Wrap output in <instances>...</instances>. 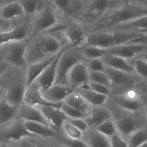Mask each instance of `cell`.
<instances>
[{"label": "cell", "instance_id": "ab89813d", "mask_svg": "<svg viewBox=\"0 0 147 147\" xmlns=\"http://www.w3.org/2000/svg\"><path fill=\"white\" fill-rule=\"evenodd\" d=\"M89 81L103 85L110 88V83L105 72L89 70Z\"/></svg>", "mask_w": 147, "mask_h": 147}, {"label": "cell", "instance_id": "2e32d148", "mask_svg": "<svg viewBox=\"0 0 147 147\" xmlns=\"http://www.w3.org/2000/svg\"><path fill=\"white\" fill-rule=\"evenodd\" d=\"M147 45L125 44L105 49V54H110L130 60L147 54Z\"/></svg>", "mask_w": 147, "mask_h": 147}, {"label": "cell", "instance_id": "bcb514c9", "mask_svg": "<svg viewBox=\"0 0 147 147\" xmlns=\"http://www.w3.org/2000/svg\"><path fill=\"white\" fill-rule=\"evenodd\" d=\"M74 127L79 129L81 132H84L89 127L84 119L82 118H70L67 121Z\"/></svg>", "mask_w": 147, "mask_h": 147}, {"label": "cell", "instance_id": "7dc6e473", "mask_svg": "<svg viewBox=\"0 0 147 147\" xmlns=\"http://www.w3.org/2000/svg\"><path fill=\"white\" fill-rule=\"evenodd\" d=\"M32 137H25L18 142L16 144L18 147H36Z\"/></svg>", "mask_w": 147, "mask_h": 147}, {"label": "cell", "instance_id": "9a60e30c", "mask_svg": "<svg viewBox=\"0 0 147 147\" xmlns=\"http://www.w3.org/2000/svg\"><path fill=\"white\" fill-rule=\"evenodd\" d=\"M49 124L50 128L58 135L61 134L65 123L70 119L59 107L52 105L37 106Z\"/></svg>", "mask_w": 147, "mask_h": 147}, {"label": "cell", "instance_id": "f1b7e54d", "mask_svg": "<svg viewBox=\"0 0 147 147\" xmlns=\"http://www.w3.org/2000/svg\"><path fill=\"white\" fill-rule=\"evenodd\" d=\"M60 52L57 55L52 56L44 61L27 65L26 67L27 86L41 74L46 68L56 59Z\"/></svg>", "mask_w": 147, "mask_h": 147}, {"label": "cell", "instance_id": "5bb4252c", "mask_svg": "<svg viewBox=\"0 0 147 147\" xmlns=\"http://www.w3.org/2000/svg\"><path fill=\"white\" fill-rule=\"evenodd\" d=\"M61 18L79 20L84 12L88 0H49Z\"/></svg>", "mask_w": 147, "mask_h": 147}, {"label": "cell", "instance_id": "cb8c5ba5", "mask_svg": "<svg viewBox=\"0 0 147 147\" xmlns=\"http://www.w3.org/2000/svg\"><path fill=\"white\" fill-rule=\"evenodd\" d=\"M61 51L56 59L34 80L39 86L42 94L54 84L56 77L57 63Z\"/></svg>", "mask_w": 147, "mask_h": 147}, {"label": "cell", "instance_id": "d590c367", "mask_svg": "<svg viewBox=\"0 0 147 147\" xmlns=\"http://www.w3.org/2000/svg\"><path fill=\"white\" fill-rule=\"evenodd\" d=\"M127 142L128 147H139L147 142V127L135 132L129 137Z\"/></svg>", "mask_w": 147, "mask_h": 147}, {"label": "cell", "instance_id": "ffe728a7", "mask_svg": "<svg viewBox=\"0 0 147 147\" xmlns=\"http://www.w3.org/2000/svg\"><path fill=\"white\" fill-rule=\"evenodd\" d=\"M75 90L68 84H54L42 94L44 99L50 103L59 105Z\"/></svg>", "mask_w": 147, "mask_h": 147}, {"label": "cell", "instance_id": "db71d44e", "mask_svg": "<svg viewBox=\"0 0 147 147\" xmlns=\"http://www.w3.org/2000/svg\"><path fill=\"white\" fill-rule=\"evenodd\" d=\"M6 1H9V0H6Z\"/></svg>", "mask_w": 147, "mask_h": 147}, {"label": "cell", "instance_id": "e575fe53", "mask_svg": "<svg viewBox=\"0 0 147 147\" xmlns=\"http://www.w3.org/2000/svg\"><path fill=\"white\" fill-rule=\"evenodd\" d=\"M129 60L133 65L136 75L143 81L147 82V54Z\"/></svg>", "mask_w": 147, "mask_h": 147}, {"label": "cell", "instance_id": "d6a6232c", "mask_svg": "<svg viewBox=\"0 0 147 147\" xmlns=\"http://www.w3.org/2000/svg\"><path fill=\"white\" fill-rule=\"evenodd\" d=\"M18 107L11 105L6 100L1 99L0 101V125L15 118Z\"/></svg>", "mask_w": 147, "mask_h": 147}, {"label": "cell", "instance_id": "7bdbcfd3", "mask_svg": "<svg viewBox=\"0 0 147 147\" xmlns=\"http://www.w3.org/2000/svg\"><path fill=\"white\" fill-rule=\"evenodd\" d=\"M60 140L67 147H88L81 140H74L66 137L63 134L59 135Z\"/></svg>", "mask_w": 147, "mask_h": 147}, {"label": "cell", "instance_id": "5b68a950", "mask_svg": "<svg viewBox=\"0 0 147 147\" xmlns=\"http://www.w3.org/2000/svg\"><path fill=\"white\" fill-rule=\"evenodd\" d=\"M145 34H147L114 30L92 32L89 33L85 45L108 49L127 44L135 38Z\"/></svg>", "mask_w": 147, "mask_h": 147}, {"label": "cell", "instance_id": "9f6ffc18", "mask_svg": "<svg viewBox=\"0 0 147 147\" xmlns=\"http://www.w3.org/2000/svg\"><path fill=\"white\" fill-rule=\"evenodd\" d=\"M1 98H0V101H1Z\"/></svg>", "mask_w": 147, "mask_h": 147}, {"label": "cell", "instance_id": "44dd1931", "mask_svg": "<svg viewBox=\"0 0 147 147\" xmlns=\"http://www.w3.org/2000/svg\"><path fill=\"white\" fill-rule=\"evenodd\" d=\"M0 17L13 22L26 19L22 6L16 0L9 1L5 3L0 10Z\"/></svg>", "mask_w": 147, "mask_h": 147}, {"label": "cell", "instance_id": "8d00e7d4", "mask_svg": "<svg viewBox=\"0 0 147 147\" xmlns=\"http://www.w3.org/2000/svg\"><path fill=\"white\" fill-rule=\"evenodd\" d=\"M81 48L83 55L86 60L102 58L105 54V49L95 46L85 45Z\"/></svg>", "mask_w": 147, "mask_h": 147}, {"label": "cell", "instance_id": "6da1fadb", "mask_svg": "<svg viewBox=\"0 0 147 147\" xmlns=\"http://www.w3.org/2000/svg\"><path fill=\"white\" fill-rule=\"evenodd\" d=\"M27 87L26 68L9 65L0 75V98L19 107Z\"/></svg>", "mask_w": 147, "mask_h": 147}, {"label": "cell", "instance_id": "484cf974", "mask_svg": "<svg viewBox=\"0 0 147 147\" xmlns=\"http://www.w3.org/2000/svg\"><path fill=\"white\" fill-rule=\"evenodd\" d=\"M101 59L107 66L127 73L135 74L133 65L127 59L108 54H104Z\"/></svg>", "mask_w": 147, "mask_h": 147}, {"label": "cell", "instance_id": "e0dca14e", "mask_svg": "<svg viewBox=\"0 0 147 147\" xmlns=\"http://www.w3.org/2000/svg\"><path fill=\"white\" fill-rule=\"evenodd\" d=\"M31 35L28 21L27 20L20 21L16 22L10 30L0 32V46L4 43L12 40H28Z\"/></svg>", "mask_w": 147, "mask_h": 147}, {"label": "cell", "instance_id": "836d02e7", "mask_svg": "<svg viewBox=\"0 0 147 147\" xmlns=\"http://www.w3.org/2000/svg\"><path fill=\"white\" fill-rule=\"evenodd\" d=\"M33 140L36 147H67L58 134L46 137L37 136Z\"/></svg>", "mask_w": 147, "mask_h": 147}, {"label": "cell", "instance_id": "ac0fdd59", "mask_svg": "<svg viewBox=\"0 0 147 147\" xmlns=\"http://www.w3.org/2000/svg\"><path fill=\"white\" fill-rule=\"evenodd\" d=\"M89 82V70L85 61L76 64L68 73L67 84L74 90L80 87H87Z\"/></svg>", "mask_w": 147, "mask_h": 147}, {"label": "cell", "instance_id": "f907efd6", "mask_svg": "<svg viewBox=\"0 0 147 147\" xmlns=\"http://www.w3.org/2000/svg\"><path fill=\"white\" fill-rule=\"evenodd\" d=\"M0 147H18L16 143L15 144H8V145H3L0 146Z\"/></svg>", "mask_w": 147, "mask_h": 147}, {"label": "cell", "instance_id": "681fc988", "mask_svg": "<svg viewBox=\"0 0 147 147\" xmlns=\"http://www.w3.org/2000/svg\"><path fill=\"white\" fill-rule=\"evenodd\" d=\"M8 66H9V65H8L6 63H3V62H0V75Z\"/></svg>", "mask_w": 147, "mask_h": 147}, {"label": "cell", "instance_id": "9c48e42d", "mask_svg": "<svg viewBox=\"0 0 147 147\" xmlns=\"http://www.w3.org/2000/svg\"><path fill=\"white\" fill-rule=\"evenodd\" d=\"M126 0H88L86 8L79 20L90 28L104 15L121 5Z\"/></svg>", "mask_w": 147, "mask_h": 147}, {"label": "cell", "instance_id": "83f0119b", "mask_svg": "<svg viewBox=\"0 0 147 147\" xmlns=\"http://www.w3.org/2000/svg\"><path fill=\"white\" fill-rule=\"evenodd\" d=\"M91 106L104 105L108 96L99 94L88 87H80L75 90Z\"/></svg>", "mask_w": 147, "mask_h": 147}, {"label": "cell", "instance_id": "30bf717a", "mask_svg": "<svg viewBox=\"0 0 147 147\" xmlns=\"http://www.w3.org/2000/svg\"><path fill=\"white\" fill-rule=\"evenodd\" d=\"M108 97L119 107L137 112L147 110V88H135L120 94L109 95Z\"/></svg>", "mask_w": 147, "mask_h": 147}, {"label": "cell", "instance_id": "277c9868", "mask_svg": "<svg viewBox=\"0 0 147 147\" xmlns=\"http://www.w3.org/2000/svg\"><path fill=\"white\" fill-rule=\"evenodd\" d=\"M62 46L53 35L39 34L32 35L27 42L25 58L27 65L44 61L58 54Z\"/></svg>", "mask_w": 147, "mask_h": 147}, {"label": "cell", "instance_id": "ba28073f", "mask_svg": "<svg viewBox=\"0 0 147 147\" xmlns=\"http://www.w3.org/2000/svg\"><path fill=\"white\" fill-rule=\"evenodd\" d=\"M86 60L83 55L81 47L69 46L63 48L57 63L54 84H67L68 73L72 67L77 63Z\"/></svg>", "mask_w": 147, "mask_h": 147}, {"label": "cell", "instance_id": "ee69618b", "mask_svg": "<svg viewBox=\"0 0 147 147\" xmlns=\"http://www.w3.org/2000/svg\"><path fill=\"white\" fill-rule=\"evenodd\" d=\"M87 86L88 88L99 94L108 96L110 94V88L103 85L89 81L87 84Z\"/></svg>", "mask_w": 147, "mask_h": 147}, {"label": "cell", "instance_id": "74e56055", "mask_svg": "<svg viewBox=\"0 0 147 147\" xmlns=\"http://www.w3.org/2000/svg\"><path fill=\"white\" fill-rule=\"evenodd\" d=\"M62 134L70 139L81 140L83 133L70 123L66 122L63 126Z\"/></svg>", "mask_w": 147, "mask_h": 147}, {"label": "cell", "instance_id": "60d3db41", "mask_svg": "<svg viewBox=\"0 0 147 147\" xmlns=\"http://www.w3.org/2000/svg\"><path fill=\"white\" fill-rule=\"evenodd\" d=\"M60 108L70 118L84 119L86 116L85 114L72 108L64 102L61 103Z\"/></svg>", "mask_w": 147, "mask_h": 147}, {"label": "cell", "instance_id": "3957f363", "mask_svg": "<svg viewBox=\"0 0 147 147\" xmlns=\"http://www.w3.org/2000/svg\"><path fill=\"white\" fill-rule=\"evenodd\" d=\"M144 16H147V7L126 0L98 20L90 28L89 33L110 30L125 22Z\"/></svg>", "mask_w": 147, "mask_h": 147}, {"label": "cell", "instance_id": "4316f807", "mask_svg": "<svg viewBox=\"0 0 147 147\" xmlns=\"http://www.w3.org/2000/svg\"><path fill=\"white\" fill-rule=\"evenodd\" d=\"M147 16H144L125 22L110 30L135 32L147 34Z\"/></svg>", "mask_w": 147, "mask_h": 147}, {"label": "cell", "instance_id": "b9f144b4", "mask_svg": "<svg viewBox=\"0 0 147 147\" xmlns=\"http://www.w3.org/2000/svg\"><path fill=\"white\" fill-rule=\"evenodd\" d=\"M85 63L89 70L104 72L105 65L101 58L88 59Z\"/></svg>", "mask_w": 147, "mask_h": 147}, {"label": "cell", "instance_id": "603a6c76", "mask_svg": "<svg viewBox=\"0 0 147 147\" xmlns=\"http://www.w3.org/2000/svg\"><path fill=\"white\" fill-rule=\"evenodd\" d=\"M24 103L37 107L39 105H49L60 107V105H54L47 102L43 97L39 86L34 81L27 87L23 98Z\"/></svg>", "mask_w": 147, "mask_h": 147}, {"label": "cell", "instance_id": "7402d4cb", "mask_svg": "<svg viewBox=\"0 0 147 147\" xmlns=\"http://www.w3.org/2000/svg\"><path fill=\"white\" fill-rule=\"evenodd\" d=\"M16 118L23 121L39 123L50 127L45 118L37 107L25 103L18 107Z\"/></svg>", "mask_w": 147, "mask_h": 147}, {"label": "cell", "instance_id": "8992f818", "mask_svg": "<svg viewBox=\"0 0 147 147\" xmlns=\"http://www.w3.org/2000/svg\"><path fill=\"white\" fill-rule=\"evenodd\" d=\"M60 32L69 42L70 46L81 47L84 45L89 32L87 28L78 19L61 18L54 27L45 33Z\"/></svg>", "mask_w": 147, "mask_h": 147}, {"label": "cell", "instance_id": "f546056e", "mask_svg": "<svg viewBox=\"0 0 147 147\" xmlns=\"http://www.w3.org/2000/svg\"><path fill=\"white\" fill-rule=\"evenodd\" d=\"M22 6L26 18L29 19L43 9L49 0H16Z\"/></svg>", "mask_w": 147, "mask_h": 147}, {"label": "cell", "instance_id": "f6af8a7d", "mask_svg": "<svg viewBox=\"0 0 147 147\" xmlns=\"http://www.w3.org/2000/svg\"><path fill=\"white\" fill-rule=\"evenodd\" d=\"M110 138L111 147H128L127 141L117 132Z\"/></svg>", "mask_w": 147, "mask_h": 147}, {"label": "cell", "instance_id": "7c38bea8", "mask_svg": "<svg viewBox=\"0 0 147 147\" xmlns=\"http://www.w3.org/2000/svg\"><path fill=\"white\" fill-rule=\"evenodd\" d=\"M27 40H16L4 43L0 46V62L8 65L26 68L25 53Z\"/></svg>", "mask_w": 147, "mask_h": 147}, {"label": "cell", "instance_id": "c3c4849f", "mask_svg": "<svg viewBox=\"0 0 147 147\" xmlns=\"http://www.w3.org/2000/svg\"><path fill=\"white\" fill-rule=\"evenodd\" d=\"M16 22L7 21L0 17V32L8 31L14 27Z\"/></svg>", "mask_w": 147, "mask_h": 147}, {"label": "cell", "instance_id": "52a82bcc", "mask_svg": "<svg viewBox=\"0 0 147 147\" xmlns=\"http://www.w3.org/2000/svg\"><path fill=\"white\" fill-rule=\"evenodd\" d=\"M104 72L110 81V95L121 94L131 89L147 87V82L136 74L118 70L106 65Z\"/></svg>", "mask_w": 147, "mask_h": 147}, {"label": "cell", "instance_id": "11a10c76", "mask_svg": "<svg viewBox=\"0 0 147 147\" xmlns=\"http://www.w3.org/2000/svg\"><path fill=\"white\" fill-rule=\"evenodd\" d=\"M9 1H14V0H9Z\"/></svg>", "mask_w": 147, "mask_h": 147}, {"label": "cell", "instance_id": "7a4b0ae2", "mask_svg": "<svg viewBox=\"0 0 147 147\" xmlns=\"http://www.w3.org/2000/svg\"><path fill=\"white\" fill-rule=\"evenodd\" d=\"M104 106L111 113L117 132L127 141L135 132L147 127V110L129 111L119 107L109 97Z\"/></svg>", "mask_w": 147, "mask_h": 147}, {"label": "cell", "instance_id": "d6986e66", "mask_svg": "<svg viewBox=\"0 0 147 147\" xmlns=\"http://www.w3.org/2000/svg\"><path fill=\"white\" fill-rule=\"evenodd\" d=\"M112 119L108 109L104 106H91L84 120L89 128L96 129L106 121Z\"/></svg>", "mask_w": 147, "mask_h": 147}, {"label": "cell", "instance_id": "d4e9b609", "mask_svg": "<svg viewBox=\"0 0 147 147\" xmlns=\"http://www.w3.org/2000/svg\"><path fill=\"white\" fill-rule=\"evenodd\" d=\"M81 140L88 147H111L110 138L96 129L89 128L83 133Z\"/></svg>", "mask_w": 147, "mask_h": 147}, {"label": "cell", "instance_id": "f35d334b", "mask_svg": "<svg viewBox=\"0 0 147 147\" xmlns=\"http://www.w3.org/2000/svg\"><path fill=\"white\" fill-rule=\"evenodd\" d=\"M96 129L109 138L117 132L116 126L113 119L104 122L97 127Z\"/></svg>", "mask_w": 147, "mask_h": 147}, {"label": "cell", "instance_id": "8fae6325", "mask_svg": "<svg viewBox=\"0 0 147 147\" xmlns=\"http://www.w3.org/2000/svg\"><path fill=\"white\" fill-rule=\"evenodd\" d=\"M60 18L57 9L49 1L43 9L28 19L31 36L47 32L58 23Z\"/></svg>", "mask_w": 147, "mask_h": 147}, {"label": "cell", "instance_id": "4dcf8cb0", "mask_svg": "<svg viewBox=\"0 0 147 147\" xmlns=\"http://www.w3.org/2000/svg\"><path fill=\"white\" fill-rule=\"evenodd\" d=\"M64 102L86 115L89 111L91 106L82 96L75 91L70 93Z\"/></svg>", "mask_w": 147, "mask_h": 147}, {"label": "cell", "instance_id": "f5cc1de1", "mask_svg": "<svg viewBox=\"0 0 147 147\" xmlns=\"http://www.w3.org/2000/svg\"><path fill=\"white\" fill-rule=\"evenodd\" d=\"M139 147H147V142L142 144V145L141 146H140Z\"/></svg>", "mask_w": 147, "mask_h": 147}, {"label": "cell", "instance_id": "1f68e13d", "mask_svg": "<svg viewBox=\"0 0 147 147\" xmlns=\"http://www.w3.org/2000/svg\"><path fill=\"white\" fill-rule=\"evenodd\" d=\"M23 125L27 131L36 136L46 137L57 134L49 127L39 123L24 121Z\"/></svg>", "mask_w": 147, "mask_h": 147}, {"label": "cell", "instance_id": "816d5d0a", "mask_svg": "<svg viewBox=\"0 0 147 147\" xmlns=\"http://www.w3.org/2000/svg\"><path fill=\"white\" fill-rule=\"evenodd\" d=\"M8 1H6V0H0V10H1V9L2 8L3 6Z\"/></svg>", "mask_w": 147, "mask_h": 147}, {"label": "cell", "instance_id": "4fadbf2b", "mask_svg": "<svg viewBox=\"0 0 147 147\" xmlns=\"http://www.w3.org/2000/svg\"><path fill=\"white\" fill-rule=\"evenodd\" d=\"M23 122L15 118L0 125V146L17 143L25 137H37L27 131Z\"/></svg>", "mask_w": 147, "mask_h": 147}]
</instances>
